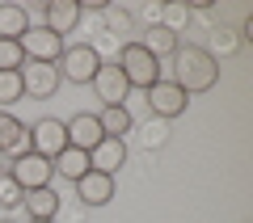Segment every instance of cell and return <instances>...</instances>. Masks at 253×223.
Masks as SVG:
<instances>
[{"label":"cell","mask_w":253,"mask_h":223,"mask_svg":"<svg viewBox=\"0 0 253 223\" xmlns=\"http://www.w3.org/2000/svg\"><path fill=\"white\" fill-rule=\"evenodd\" d=\"M173 84H181V93L186 97H194V93H211L219 84V59L211 51H203V46H177L173 51Z\"/></svg>","instance_id":"cell-1"},{"label":"cell","mask_w":253,"mask_h":223,"mask_svg":"<svg viewBox=\"0 0 253 223\" xmlns=\"http://www.w3.org/2000/svg\"><path fill=\"white\" fill-rule=\"evenodd\" d=\"M114 63L123 68V76H126V84H131V89H152V84L165 76V63L156 59V55H148L139 38L123 42V51H118Z\"/></svg>","instance_id":"cell-2"},{"label":"cell","mask_w":253,"mask_h":223,"mask_svg":"<svg viewBox=\"0 0 253 223\" xmlns=\"http://www.w3.org/2000/svg\"><path fill=\"white\" fill-rule=\"evenodd\" d=\"M55 68H59V80H68V84H93V76L101 68V55L89 42H72V46H63Z\"/></svg>","instance_id":"cell-3"},{"label":"cell","mask_w":253,"mask_h":223,"mask_svg":"<svg viewBox=\"0 0 253 223\" xmlns=\"http://www.w3.org/2000/svg\"><path fill=\"white\" fill-rule=\"evenodd\" d=\"M4 173H9V177L17 181V189H21V194H30V189H46V186H51V177H55L51 160H46V156H38V152L17 156L13 164H4Z\"/></svg>","instance_id":"cell-4"},{"label":"cell","mask_w":253,"mask_h":223,"mask_svg":"<svg viewBox=\"0 0 253 223\" xmlns=\"http://www.w3.org/2000/svg\"><path fill=\"white\" fill-rule=\"evenodd\" d=\"M17 46H21V55H26V63H59V55H63V38L59 34H51L46 26H30L26 34L17 38Z\"/></svg>","instance_id":"cell-5"},{"label":"cell","mask_w":253,"mask_h":223,"mask_svg":"<svg viewBox=\"0 0 253 223\" xmlns=\"http://www.w3.org/2000/svg\"><path fill=\"white\" fill-rule=\"evenodd\" d=\"M144 97H148V110H152L156 118H181L186 106H190V97L181 93V84H173L169 76H161L152 89H144Z\"/></svg>","instance_id":"cell-6"},{"label":"cell","mask_w":253,"mask_h":223,"mask_svg":"<svg viewBox=\"0 0 253 223\" xmlns=\"http://www.w3.org/2000/svg\"><path fill=\"white\" fill-rule=\"evenodd\" d=\"M68 148V126L59 122V118H38L34 126H30V152H38V156H46V160H55V156Z\"/></svg>","instance_id":"cell-7"},{"label":"cell","mask_w":253,"mask_h":223,"mask_svg":"<svg viewBox=\"0 0 253 223\" xmlns=\"http://www.w3.org/2000/svg\"><path fill=\"white\" fill-rule=\"evenodd\" d=\"M21 89H26V97H38V101H46V97H55V89H59V68L55 63H21Z\"/></svg>","instance_id":"cell-8"},{"label":"cell","mask_w":253,"mask_h":223,"mask_svg":"<svg viewBox=\"0 0 253 223\" xmlns=\"http://www.w3.org/2000/svg\"><path fill=\"white\" fill-rule=\"evenodd\" d=\"M81 17H84L81 0H46V9H42V26L51 30V34H59V38L72 34V30L81 26Z\"/></svg>","instance_id":"cell-9"},{"label":"cell","mask_w":253,"mask_h":223,"mask_svg":"<svg viewBox=\"0 0 253 223\" xmlns=\"http://www.w3.org/2000/svg\"><path fill=\"white\" fill-rule=\"evenodd\" d=\"M93 89H97L101 106H126V97H131V84H126L118 63H101L97 76H93Z\"/></svg>","instance_id":"cell-10"},{"label":"cell","mask_w":253,"mask_h":223,"mask_svg":"<svg viewBox=\"0 0 253 223\" xmlns=\"http://www.w3.org/2000/svg\"><path fill=\"white\" fill-rule=\"evenodd\" d=\"M68 148H81V152H93L101 139H106V131H101V122H97V114H72L68 118Z\"/></svg>","instance_id":"cell-11"},{"label":"cell","mask_w":253,"mask_h":223,"mask_svg":"<svg viewBox=\"0 0 253 223\" xmlns=\"http://www.w3.org/2000/svg\"><path fill=\"white\" fill-rule=\"evenodd\" d=\"M72 186H76V198H81L84 206H106V202H114V177H110V173L89 169L81 181H72Z\"/></svg>","instance_id":"cell-12"},{"label":"cell","mask_w":253,"mask_h":223,"mask_svg":"<svg viewBox=\"0 0 253 223\" xmlns=\"http://www.w3.org/2000/svg\"><path fill=\"white\" fill-rule=\"evenodd\" d=\"M0 152H9L13 160L30 152V126L9 110H0Z\"/></svg>","instance_id":"cell-13"},{"label":"cell","mask_w":253,"mask_h":223,"mask_svg":"<svg viewBox=\"0 0 253 223\" xmlns=\"http://www.w3.org/2000/svg\"><path fill=\"white\" fill-rule=\"evenodd\" d=\"M123 164H126V143L123 139H101L89 152V169H97V173H110L114 177Z\"/></svg>","instance_id":"cell-14"},{"label":"cell","mask_w":253,"mask_h":223,"mask_svg":"<svg viewBox=\"0 0 253 223\" xmlns=\"http://www.w3.org/2000/svg\"><path fill=\"white\" fill-rule=\"evenodd\" d=\"M139 42H144V51L148 55H156V59H165V55H169L173 59V51H177V30L173 26H165V21H156V26H148V34L139 38Z\"/></svg>","instance_id":"cell-15"},{"label":"cell","mask_w":253,"mask_h":223,"mask_svg":"<svg viewBox=\"0 0 253 223\" xmlns=\"http://www.w3.org/2000/svg\"><path fill=\"white\" fill-rule=\"evenodd\" d=\"M21 206H26L30 219H55L59 215V194H55V186L30 189V194H21Z\"/></svg>","instance_id":"cell-16"},{"label":"cell","mask_w":253,"mask_h":223,"mask_svg":"<svg viewBox=\"0 0 253 223\" xmlns=\"http://www.w3.org/2000/svg\"><path fill=\"white\" fill-rule=\"evenodd\" d=\"M51 169L59 173V177H68V181H81L84 173H89V152H81V148H63V152L51 160Z\"/></svg>","instance_id":"cell-17"},{"label":"cell","mask_w":253,"mask_h":223,"mask_svg":"<svg viewBox=\"0 0 253 223\" xmlns=\"http://www.w3.org/2000/svg\"><path fill=\"white\" fill-rule=\"evenodd\" d=\"M97 122H101V131H106V139H123V135L135 126V118H131L126 106H101Z\"/></svg>","instance_id":"cell-18"},{"label":"cell","mask_w":253,"mask_h":223,"mask_svg":"<svg viewBox=\"0 0 253 223\" xmlns=\"http://www.w3.org/2000/svg\"><path fill=\"white\" fill-rule=\"evenodd\" d=\"M30 26H34V21H30V13L21 9V4H0V38H13V42H17Z\"/></svg>","instance_id":"cell-19"},{"label":"cell","mask_w":253,"mask_h":223,"mask_svg":"<svg viewBox=\"0 0 253 223\" xmlns=\"http://www.w3.org/2000/svg\"><path fill=\"white\" fill-rule=\"evenodd\" d=\"M26 97V89H21V72H0V110H9L13 101Z\"/></svg>","instance_id":"cell-20"},{"label":"cell","mask_w":253,"mask_h":223,"mask_svg":"<svg viewBox=\"0 0 253 223\" xmlns=\"http://www.w3.org/2000/svg\"><path fill=\"white\" fill-rule=\"evenodd\" d=\"M21 63H26V55H21V46L13 42V38H0V72H17Z\"/></svg>","instance_id":"cell-21"},{"label":"cell","mask_w":253,"mask_h":223,"mask_svg":"<svg viewBox=\"0 0 253 223\" xmlns=\"http://www.w3.org/2000/svg\"><path fill=\"white\" fill-rule=\"evenodd\" d=\"M0 206H21V189L9 173H0Z\"/></svg>","instance_id":"cell-22"},{"label":"cell","mask_w":253,"mask_h":223,"mask_svg":"<svg viewBox=\"0 0 253 223\" xmlns=\"http://www.w3.org/2000/svg\"><path fill=\"white\" fill-rule=\"evenodd\" d=\"M106 21H110V30H126L131 26V17H126L123 9H106Z\"/></svg>","instance_id":"cell-23"},{"label":"cell","mask_w":253,"mask_h":223,"mask_svg":"<svg viewBox=\"0 0 253 223\" xmlns=\"http://www.w3.org/2000/svg\"><path fill=\"white\" fill-rule=\"evenodd\" d=\"M30 223H55V219H30Z\"/></svg>","instance_id":"cell-24"},{"label":"cell","mask_w":253,"mask_h":223,"mask_svg":"<svg viewBox=\"0 0 253 223\" xmlns=\"http://www.w3.org/2000/svg\"><path fill=\"white\" fill-rule=\"evenodd\" d=\"M0 173H4V160H0Z\"/></svg>","instance_id":"cell-25"}]
</instances>
